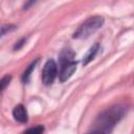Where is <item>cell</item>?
<instances>
[{
	"label": "cell",
	"mask_w": 134,
	"mask_h": 134,
	"mask_svg": "<svg viewBox=\"0 0 134 134\" xmlns=\"http://www.w3.org/2000/svg\"><path fill=\"white\" fill-rule=\"evenodd\" d=\"M126 111H127L126 107L121 105H116V106L111 107L110 109L100 113V115L96 118L95 124H94L95 126L94 129H98L105 132L106 134H110L113 127L116 125V122H118L121 119Z\"/></svg>",
	"instance_id": "6da1fadb"
},
{
	"label": "cell",
	"mask_w": 134,
	"mask_h": 134,
	"mask_svg": "<svg viewBox=\"0 0 134 134\" xmlns=\"http://www.w3.org/2000/svg\"><path fill=\"white\" fill-rule=\"evenodd\" d=\"M104 18L102 16H92L88 18L81 26L76 29L73 35L74 39H86L92 34H94L97 29H99L104 24Z\"/></svg>",
	"instance_id": "7a4b0ae2"
},
{
	"label": "cell",
	"mask_w": 134,
	"mask_h": 134,
	"mask_svg": "<svg viewBox=\"0 0 134 134\" xmlns=\"http://www.w3.org/2000/svg\"><path fill=\"white\" fill-rule=\"evenodd\" d=\"M58 74V66L53 60H48L42 70V82L44 85L49 86L53 83Z\"/></svg>",
	"instance_id": "3957f363"
},
{
	"label": "cell",
	"mask_w": 134,
	"mask_h": 134,
	"mask_svg": "<svg viewBox=\"0 0 134 134\" xmlns=\"http://www.w3.org/2000/svg\"><path fill=\"white\" fill-rule=\"evenodd\" d=\"M76 65H77L76 61H72V62L60 65V73H59L60 81L66 82L73 74V72L76 70Z\"/></svg>",
	"instance_id": "277c9868"
},
{
	"label": "cell",
	"mask_w": 134,
	"mask_h": 134,
	"mask_svg": "<svg viewBox=\"0 0 134 134\" xmlns=\"http://www.w3.org/2000/svg\"><path fill=\"white\" fill-rule=\"evenodd\" d=\"M13 116L14 118L19 121V122H22V124H25L27 120H28V115H27V112H26V109L23 105H17L14 110H13Z\"/></svg>",
	"instance_id": "5b68a950"
},
{
	"label": "cell",
	"mask_w": 134,
	"mask_h": 134,
	"mask_svg": "<svg viewBox=\"0 0 134 134\" xmlns=\"http://www.w3.org/2000/svg\"><path fill=\"white\" fill-rule=\"evenodd\" d=\"M98 49H99V44H98V43L94 44V45L89 49L88 53H87V54L84 57V59H83V64H84V66H86L87 64H89V63L95 58V55H96Z\"/></svg>",
	"instance_id": "8992f818"
},
{
	"label": "cell",
	"mask_w": 134,
	"mask_h": 134,
	"mask_svg": "<svg viewBox=\"0 0 134 134\" xmlns=\"http://www.w3.org/2000/svg\"><path fill=\"white\" fill-rule=\"evenodd\" d=\"M37 63H38V60H36L35 62H32V63L25 69V71H24L23 74H22V82H23V83H27V82L29 81L30 74H31V72L34 71V69H35V67H36V65H37Z\"/></svg>",
	"instance_id": "52a82bcc"
},
{
	"label": "cell",
	"mask_w": 134,
	"mask_h": 134,
	"mask_svg": "<svg viewBox=\"0 0 134 134\" xmlns=\"http://www.w3.org/2000/svg\"><path fill=\"white\" fill-rule=\"evenodd\" d=\"M43 132H44V127L39 125V126L27 129L26 131L23 132V134H43Z\"/></svg>",
	"instance_id": "ba28073f"
},
{
	"label": "cell",
	"mask_w": 134,
	"mask_h": 134,
	"mask_svg": "<svg viewBox=\"0 0 134 134\" xmlns=\"http://www.w3.org/2000/svg\"><path fill=\"white\" fill-rule=\"evenodd\" d=\"M10 80H12V76H10L9 74H6L5 76H3V77L1 79V81H0V87H1V91H3V90L5 89V87H6V86L9 84Z\"/></svg>",
	"instance_id": "9c48e42d"
},
{
	"label": "cell",
	"mask_w": 134,
	"mask_h": 134,
	"mask_svg": "<svg viewBox=\"0 0 134 134\" xmlns=\"http://www.w3.org/2000/svg\"><path fill=\"white\" fill-rule=\"evenodd\" d=\"M15 28H16V26H14V25H2L1 26V37H3L6 32L14 30Z\"/></svg>",
	"instance_id": "30bf717a"
},
{
	"label": "cell",
	"mask_w": 134,
	"mask_h": 134,
	"mask_svg": "<svg viewBox=\"0 0 134 134\" xmlns=\"http://www.w3.org/2000/svg\"><path fill=\"white\" fill-rule=\"evenodd\" d=\"M25 42H26V39H25V38H22L21 40H19V41L15 44V46H14V50H19V49L25 44Z\"/></svg>",
	"instance_id": "8fae6325"
},
{
	"label": "cell",
	"mask_w": 134,
	"mask_h": 134,
	"mask_svg": "<svg viewBox=\"0 0 134 134\" xmlns=\"http://www.w3.org/2000/svg\"><path fill=\"white\" fill-rule=\"evenodd\" d=\"M87 134H106V133L103 132V131H100V130H98V129H93L91 132H89Z\"/></svg>",
	"instance_id": "7c38bea8"
}]
</instances>
